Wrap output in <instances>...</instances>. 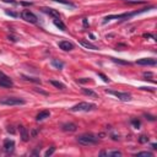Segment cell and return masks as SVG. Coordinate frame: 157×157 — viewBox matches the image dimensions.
I'll return each instance as SVG.
<instances>
[{
    "label": "cell",
    "instance_id": "cell-1",
    "mask_svg": "<svg viewBox=\"0 0 157 157\" xmlns=\"http://www.w3.org/2000/svg\"><path fill=\"white\" fill-rule=\"evenodd\" d=\"M76 140L79 144L82 146H92V145L98 144V138L92 134H82V135L77 136Z\"/></svg>",
    "mask_w": 157,
    "mask_h": 157
},
{
    "label": "cell",
    "instance_id": "cell-11",
    "mask_svg": "<svg viewBox=\"0 0 157 157\" xmlns=\"http://www.w3.org/2000/svg\"><path fill=\"white\" fill-rule=\"evenodd\" d=\"M61 129H63L64 131H69V133H74L76 131V124H74V123H65V124L61 125Z\"/></svg>",
    "mask_w": 157,
    "mask_h": 157
},
{
    "label": "cell",
    "instance_id": "cell-9",
    "mask_svg": "<svg viewBox=\"0 0 157 157\" xmlns=\"http://www.w3.org/2000/svg\"><path fill=\"white\" fill-rule=\"evenodd\" d=\"M4 150H5V152H12L13 151V148H15V141L13 140H10V139H6L4 141V145H3Z\"/></svg>",
    "mask_w": 157,
    "mask_h": 157
},
{
    "label": "cell",
    "instance_id": "cell-30",
    "mask_svg": "<svg viewBox=\"0 0 157 157\" xmlns=\"http://www.w3.org/2000/svg\"><path fill=\"white\" fill-rule=\"evenodd\" d=\"M20 4H21V5H25V6H31V5H33V3H28V1H21Z\"/></svg>",
    "mask_w": 157,
    "mask_h": 157
},
{
    "label": "cell",
    "instance_id": "cell-5",
    "mask_svg": "<svg viewBox=\"0 0 157 157\" xmlns=\"http://www.w3.org/2000/svg\"><path fill=\"white\" fill-rule=\"evenodd\" d=\"M21 17L25 20V21L30 22V23H37V21H38L37 16H36L33 12H31L30 10H25V11H22V12H21Z\"/></svg>",
    "mask_w": 157,
    "mask_h": 157
},
{
    "label": "cell",
    "instance_id": "cell-27",
    "mask_svg": "<svg viewBox=\"0 0 157 157\" xmlns=\"http://www.w3.org/2000/svg\"><path fill=\"white\" fill-rule=\"evenodd\" d=\"M98 76H101L102 79H103V81H104V82H109V79L104 74H102V72H98Z\"/></svg>",
    "mask_w": 157,
    "mask_h": 157
},
{
    "label": "cell",
    "instance_id": "cell-34",
    "mask_svg": "<svg viewBox=\"0 0 157 157\" xmlns=\"http://www.w3.org/2000/svg\"><path fill=\"white\" fill-rule=\"evenodd\" d=\"M84 26L87 27L88 26V22H87V18H84Z\"/></svg>",
    "mask_w": 157,
    "mask_h": 157
},
{
    "label": "cell",
    "instance_id": "cell-18",
    "mask_svg": "<svg viewBox=\"0 0 157 157\" xmlns=\"http://www.w3.org/2000/svg\"><path fill=\"white\" fill-rule=\"evenodd\" d=\"M54 25H55L58 28H60L61 31H65L66 30V26H65V23L64 22H61V20H54Z\"/></svg>",
    "mask_w": 157,
    "mask_h": 157
},
{
    "label": "cell",
    "instance_id": "cell-32",
    "mask_svg": "<svg viewBox=\"0 0 157 157\" xmlns=\"http://www.w3.org/2000/svg\"><path fill=\"white\" fill-rule=\"evenodd\" d=\"M145 117H146V118H148L150 120H152V121L155 120V117H152V115H150V114H145Z\"/></svg>",
    "mask_w": 157,
    "mask_h": 157
},
{
    "label": "cell",
    "instance_id": "cell-14",
    "mask_svg": "<svg viewBox=\"0 0 157 157\" xmlns=\"http://www.w3.org/2000/svg\"><path fill=\"white\" fill-rule=\"evenodd\" d=\"M20 129V134H21V139L23 140V141H28V139H30V134H28V131H27V129L25 128V126H20L18 128Z\"/></svg>",
    "mask_w": 157,
    "mask_h": 157
},
{
    "label": "cell",
    "instance_id": "cell-31",
    "mask_svg": "<svg viewBox=\"0 0 157 157\" xmlns=\"http://www.w3.org/2000/svg\"><path fill=\"white\" fill-rule=\"evenodd\" d=\"M8 131L11 134H15V130H13V126H8Z\"/></svg>",
    "mask_w": 157,
    "mask_h": 157
},
{
    "label": "cell",
    "instance_id": "cell-17",
    "mask_svg": "<svg viewBox=\"0 0 157 157\" xmlns=\"http://www.w3.org/2000/svg\"><path fill=\"white\" fill-rule=\"evenodd\" d=\"M82 93L86 94V96L94 97V98H97V97H98V94H97L96 92H93L92 90H88V88H82Z\"/></svg>",
    "mask_w": 157,
    "mask_h": 157
},
{
    "label": "cell",
    "instance_id": "cell-29",
    "mask_svg": "<svg viewBox=\"0 0 157 157\" xmlns=\"http://www.w3.org/2000/svg\"><path fill=\"white\" fill-rule=\"evenodd\" d=\"M5 13H6V15H10V16H12V17H16V16H17L15 12H12V11H9V10H6V11H5Z\"/></svg>",
    "mask_w": 157,
    "mask_h": 157
},
{
    "label": "cell",
    "instance_id": "cell-22",
    "mask_svg": "<svg viewBox=\"0 0 157 157\" xmlns=\"http://www.w3.org/2000/svg\"><path fill=\"white\" fill-rule=\"evenodd\" d=\"M23 79L25 80H27V81H32V82H39L40 84V80L39 79H35V77H30V76H25V75H23Z\"/></svg>",
    "mask_w": 157,
    "mask_h": 157
},
{
    "label": "cell",
    "instance_id": "cell-33",
    "mask_svg": "<svg viewBox=\"0 0 157 157\" xmlns=\"http://www.w3.org/2000/svg\"><path fill=\"white\" fill-rule=\"evenodd\" d=\"M4 3H10V4H15V0H3Z\"/></svg>",
    "mask_w": 157,
    "mask_h": 157
},
{
    "label": "cell",
    "instance_id": "cell-12",
    "mask_svg": "<svg viewBox=\"0 0 157 157\" xmlns=\"http://www.w3.org/2000/svg\"><path fill=\"white\" fill-rule=\"evenodd\" d=\"M49 115H50V112L49 111H42V112H39L37 114V117H36V120L37 121H42L47 118H49Z\"/></svg>",
    "mask_w": 157,
    "mask_h": 157
},
{
    "label": "cell",
    "instance_id": "cell-26",
    "mask_svg": "<svg viewBox=\"0 0 157 157\" xmlns=\"http://www.w3.org/2000/svg\"><path fill=\"white\" fill-rule=\"evenodd\" d=\"M107 156H121L120 151H112V152H108Z\"/></svg>",
    "mask_w": 157,
    "mask_h": 157
},
{
    "label": "cell",
    "instance_id": "cell-16",
    "mask_svg": "<svg viewBox=\"0 0 157 157\" xmlns=\"http://www.w3.org/2000/svg\"><path fill=\"white\" fill-rule=\"evenodd\" d=\"M49 82L55 87V88H58V90H64L65 88V85L63 84V82H60V81H55V80H50Z\"/></svg>",
    "mask_w": 157,
    "mask_h": 157
},
{
    "label": "cell",
    "instance_id": "cell-8",
    "mask_svg": "<svg viewBox=\"0 0 157 157\" xmlns=\"http://www.w3.org/2000/svg\"><path fill=\"white\" fill-rule=\"evenodd\" d=\"M136 64L138 65H150V66H155L156 65V59L152 58H142L136 60Z\"/></svg>",
    "mask_w": 157,
    "mask_h": 157
},
{
    "label": "cell",
    "instance_id": "cell-21",
    "mask_svg": "<svg viewBox=\"0 0 157 157\" xmlns=\"http://www.w3.org/2000/svg\"><path fill=\"white\" fill-rule=\"evenodd\" d=\"M136 157H140V156H145V157H152V152H148V151H142V152H138L135 155Z\"/></svg>",
    "mask_w": 157,
    "mask_h": 157
},
{
    "label": "cell",
    "instance_id": "cell-28",
    "mask_svg": "<svg viewBox=\"0 0 157 157\" xmlns=\"http://www.w3.org/2000/svg\"><path fill=\"white\" fill-rule=\"evenodd\" d=\"M144 37L145 38H152V39H156V37L153 35H151V33H144Z\"/></svg>",
    "mask_w": 157,
    "mask_h": 157
},
{
    "label": "cell",
    "instance_id": "cell-13",
    "mask_svg": "<svg viewBox=\"0 0 157 157\" xmlns=\"http://www.w3.org/2000/svg\"><path fill=\"white\" fill-rule=\"evenodd\" d=\"M80 43H81V45H82V47H85L86 49H92V50H97V49H98L97 45H94V44H92V43H90V42H87V40L81 39Z\"/></svg>",
    "mask_w": 157,
    "mask_h": 157
},
{
    "label": "cell",
    "instance_id": "cell-6",
    "mask_svg": "<svg viewBox=\"0 0 157 157\" xmlns=\"http://www.w3.org/2000/svg\"><path fill=\"white\" fill-rule=\"evenodd\" d=\"M107 93L109 94H113V96H115L120 101H124V102H128V101H130L131 99V96L129 93L126 92H118V91H107Z\"/></svg>",
    "mask_w": 157,
    "mask_h": 157
},
{
    "label": "cell",
    "instance_id": "cell-24",
    "mask_svg": "<svg viewBox=\"0 0 157 157\" xmlns=\"http://www.w3.org/2000/svg\"><path fill=\"white\" fill-rule=\"evenodd\" d=\"M54 152H55V147H50V148H48V150H47L44 155H45L47 157H48V156H52Z\"/></svg>",
    "mask_w": 157,
    "mask_h": 157
},
{
    "label": "cell",
    "instance_id": "cell-15",
    "mask_svg": "<svg viewBox=\"0 0 157 157\" xmlns=\"http://www.w3.org/2000/svg\"><path fill=\"white\" fill-rule=\"evenodd\" d=\"M52 65L55 67V69H59V70H61L64 67V63L63 61H60V60H58V59H53L52 60Z\"/></svg>",
    "mask_w": 157,
    "mask_h": 157
},
{
    "label": "cell",
    "instance_id": "cell-3",
    "mask_svg": "<svg viewBox=\"0 0 157 157\" xmlns=\"http://www.w3.org/2000/svg\"><path fill=\"white\" fill-rule=\"evenodd\" d=\"M0 103L4 106H22L26 103V101L18 97H3L0 98Z\"/></svg>",
    "mask_w": 157,
    "mask_h": 157
},
{
    "label": "cell",
    "instance_id": "cell-2",
    "mask_svg": "<svg viewBox=\"0 0 157 157\" xmlns=\"http://www.w3.org/2000/svg\"><path fill=\"white\" fill-rule=\"evenodd\" d=\"M96 109V104L94 103H88V102H80V103L75 104L74 107L70 108L71 112H90Z\"/></svg>",
    "mask_w": 157,
    "mask_h": 157
},
{
    "label": "cell",
    "instance_id": "cell-25",
    "mask_svg": "<svg viewBox=\"0 0 157 157\" xmlns=\"http://www.w3.org/2000/svg\"><path fill=\"white\" fill-rule=\"evenodd\" d=\"M131 124H133V126H134L135 129H139V126H140V120L133 119V120H131Z\"/></svg>",
    "mask_w": 157,
    "mask_h": 157
},
{
    "label": "cell",
    "instance_id": "cell-35",
    "mask_svg": "<svg viewBox=\"0 0 157 157\" xmlns=\"http://www.w3.org/2000/svg\"><path fill=\"white\" fill-rule=\"evenodd\" d=\"M144 75H145V76H152V74H151V72H145Z\"/></svg>",
    "mask_w": 157,
    "mask_h": 157
},
{
    "label": "cell",
    "instance_id": "cell-20",
    "mask_svg": "<svg viewBox=\"0 0 157 157\" xmlns=\"http://www.w3.org/2000/svg\"><path fill=\"white\" fill-rule=\"evenodd\" d=\"M114 63H117V64H120V65H129L130 63L129 61H126V60H121V59H117V58H111Z\"/></svg>",
    "mask_w": 157,
    "mask_h": 157
},
{
    "label": "cell",
    "instance_id": "cell-36",
    "mask_svg": "<svg viewBox=\"0 0 157 157\" xmlns=\"http://www.w3.org/2000/svg\"><path fill=\"white\" fill-rule=\"evenodd\" d=\"M152 148H157V145L156 144H152Z\"/></svg>",
    "mask_w": 157,
    "mask_h": 157
},
{
    "label": "cell",
    "instance_id": "cell-7",
    "mask_svg": "<svg viewBox=\"0 0 157 157\" xmlns=\"http://www.w3.org/2000/svg\"><path fill=\"white\" fill-rule=\"evenodd\" d=\"M42 11H43L44 13H47V15L52 16L54 20H60V13H59V11H57V10L50 9V8H42Z\"/></svg>",
    "mask_w": 157,
    "mask_h": 157
},
{
    "label": "cell",
    "instance_id": "cell-19",
    "mask_svg": "<svg viewBox=\"0 0 157 157\" xmlns=\"http://www.w3.org/2000/svg\"><path fill=\"white\" fill-rule=\"evenodd\" d=\"M55 3H59V4H63V5H66V6H70V8H75V4H72L69 0H53Z\"/></svg>",
    "mask_w": 157,
    "mask_h": 157
},
{
    "label": "cell",
    "instance_id": "cell-23",
    "mask_svg": "<svg viewBox=\"0 0 157 157\" xmlns=\"http://www.w3.org/2000/svg\"><path fill=\"white\" fill-rule=\"evenodd\" d=\"M147 141H148V138H147L146 135H141L140 138H139V142H140V144H146Z\"/></svg>",
    "mask_w": 157,
    "mask_h": 157
},
{
    "label": "cell",
    "instance_id": "cell-4",
    "mask_svg": "<svg viewBox=\"0 0 157 157\" xmlns=\"http://www.w3.org/2000/svg\"><path fill=\"white\" fill-rule=\"evenodd\" d=\"M13 86L12 80L5 75L3 71H0V87H4V88H11Z\"/></svg>",
    "mask_w": 157,
    "mask_h": 157
},
{
    "label": "cell",
    "instance_id": "cell-10",
    "mask_svg": "<svg viewBox=\"0 0 157 157\" xmlns=\"http://www.w3.org/2000/svg\"><path fill=\"white\" fill-rule=\"evenodd\" d=\"M59 48L65 50V52H70V50L74 49V44L71 42H69V40H60L59 42Z\"/></svg>",
    "mask_w": 157,
    "mask_h": 157
}]
</instances>
